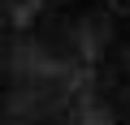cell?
<instances>
[{
  "mask_svg": "<svg viewBox=\"0 0 130 125\" xmlns=\"http://www.w3.org/2000/svg\"><path fill=\"white\" fill-rule=\"evenodd\" d=\"M0 125H130V0H0Z\"/></svg>",
  "mask_w": 130,
  "mask_h": 125,
  "instance_id": "1",
  "label": "cell"
}]
</instances>
